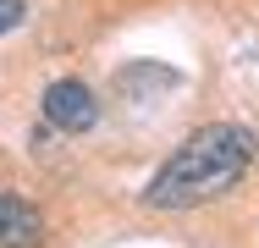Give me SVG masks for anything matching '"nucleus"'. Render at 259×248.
I'll list each match as a JSON object with an SVG mask.
<instances>
[{"mask_svg": "<svg viewBox=\"0 0 259 248\" xmlns=\"http://www.w3.org/2000/svg\"><path fill=\"white\" fill-rule=\"evenodd\" d=\"M259 138L237 121H209L199 133H188L177 154L160 166L144 188V204L149 210H199L209 198H226L254 166Z\"/></svg>", "mask_w": 259, "mask_h": 248, "instance_id": "1", "label": "nucleus"}, {"mask_svg": "<svg viewBox=\"0 0 259 248\" xmlns=\"http://www.w3.org/2000/svg\"><path fill=\"white\" fill-rule=\"evenodd\" d=\"M45 121L61 127V133H89V127L100 121V99L89 94V83L61 77V83L45 89Z\"/></svg>", "mask_w": 259, "mask_h": 248, "instance_id": "2", "label": "nucleus"}, {"mask_svg": "<svg viewBox=\"0 0 259 248\" xmlns=\"http://www.w3.org/2000/svg\"><path fill=\"white\" fill-rule=\"evenodd\" d=\"M0 248H45V215L22 193H0Z\"/></svg>", "mask_w": 259, "mask_h": 248, "instance_id": "3", "label": "nucleus"}, {"mask_svg": "<svg viewBox=\"0 0 259 248\" xmlns=\"http://www.w3.org/2000/svg\"><path fill=\"white\" fill-rule=\"evenodd\" d=\"M22 11H28V0H0V33H11L22 22Z\"/></svg>", "mask_w": 259, "mask_h": 248, "instance_id": "4", "label": "nucleus"}]
</instances>
